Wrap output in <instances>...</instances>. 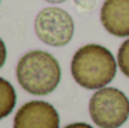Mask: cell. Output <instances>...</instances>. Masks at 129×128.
<instances>
[{"label":"cell","mask_w":129,"mask_h":128,"mask_svg":"<svg viewBox=\"0 0 129 128\" xmlns=\"http://www.w3.org/2000/svg\"><path fill=\"white\" fill-rule=\"evenodd\" d=\"M117 66V60L107 47L87 44L75 51L71 62V72L81 88L98 91L114 80Z\"/></svg>","instance_id":"6da1fadb"},{"label":"cell","mask_w":129,"mask_h":128,"mask_svg":"<svg viewBox=\"0 0 129 128\" xmlns=\"http://www.w3.org/2000/svg\"><path fill=\"white\" fill-rule=\"evenodd\" d=\"M62 68L59 60L42 50L26 53L17 63V80L32 95H48L60 83Z\"/></svg>","instance_id":"7a4b0ae2"},{"label":"cell","mask_w":129,"mask_h":128,"mask_svg":"<svg viewBox=\"0 0 129 128\" xmlns=\"http://www.w3.org/2000/svg\"><path fill=\"white\" fill-rule=\"evenodd\" d=\"M89 113L101 128H119L129 118V98L116 88L98 89L90 98Z\"/></svg>","instance_id":"3957f363"},{"label":"cell","mask_w":129,"mask_h":128,"mask_svg":"<svg viewBox=\"0 0 129 128\" xmlns=\"http://www.w3.org/2000/svg\"><path fill=\"white\" fill-rule=\"evenodd\" d=\"M74 20L62 8H45L35 18L36 36L47 45L63 47L74 36Z\"/></svg>","instance_id":"277c9868"},{"label":"cell","mask_w":129,"mask_h":128,"mask_svg":"<svg viewBox=\"0 0 129 128\" xmlns=\"http://www.w3.org/2000/svg\"><path fill=\"white\" fill-rule=\"evenodd\" d=\"M60 118L56 107L35 99L23 104L14 118V128H59Z\"/></svg>","instance_id":"5b68a950"},{"label":"cell","mask_w":129,"mask_h":128,"mask_svg":"<svg viewBox=\"0 0 129 128\" xmlns=\"http://www.w3.org/2000/svg\"><path fill=\"white\" fill-rule=\"evenodd\" d=\"M101 23L113 36H129V0H105L101 8Z\"/></svg>","instance_id":"8992f818"},{"label":"cell","mask_w":129,"mask_h":128,"mask_svg":"<svg viewBox=\"0 0 129 128\" xmlns=\"http://www.w3.org/2000/svg\"><path fill=\"white\" fill-rule=\"evenodd\" d=\"M15 104H17V92L14 86L3 77H0V119L9 116L14 112Z\"/></svg>","instance_id":"52a82bcc"},{"label":"cell","mask_w":129,"mask_h":128,"mask_svg":"<svg viewBox=\"0 0 129 128\" xmlns=\"http://www.w3.org/2000/svg\"><path fill=\"white\" fill-rule=\"evenodd\" d=\"M117 65L120 71L129 78V38L122 42L117 51Z\"/></svg>","instance_id":"ba28073f"},{"label":"cell","mask_w":129,"mask_h":128,"mask_svg":"<svg viewBox=\"0 0 129 128\" xmlns=\"http://www.w3.org/2000/svg\"><path fill=\"white\" fill-rule=\"evenodd\" d=\"M77 6L83 8V9H93L95 8V3L96 0H74Z\"/></svg>","instance_id":"9c48e42d"},{"label":"cell","mask_w":129,"mask_h":128,"mask_svg":"<svg viewBox=\"0 0 129 128\" xmlns=\"http://www.w3.org/2000/svg\"><path fill=\"white\" fill-rule=\"evenodd\" d=\"M6 56H8V51H6V45H5L3 39L0 38V68L5 65V62H6Z\"/></svg>","instance_id":"30bf717a"},{"label":"cell","mask_w":129,"mask_h":128,"mask_svg":"<svg viewBox=\"0 0 129 128\" xmlns=\"http://www.w3.org/2000/svg\"><path fill=\"white\" fill-rule=\"evenodd\" d=\"M64 128H93V127L89 125V124H86V122H75V124H69V125H66Z\"/></svg>","instance_id":"8fae6325"},{"label":"cell","mask_w":129,"mask_h":128,"mask_svg":"<svg viewBox=\"0 0 129 128\" xmlns=\"http://www.w3.org/2000/svg\"><path fill=\"white\" fill-rule=\"evenodd\" d=\"M45 2H48V3H53V5H56V3H63L66 0H45Z\"/></svg>","instance_id":"7c38bea8"}]
</instances>
